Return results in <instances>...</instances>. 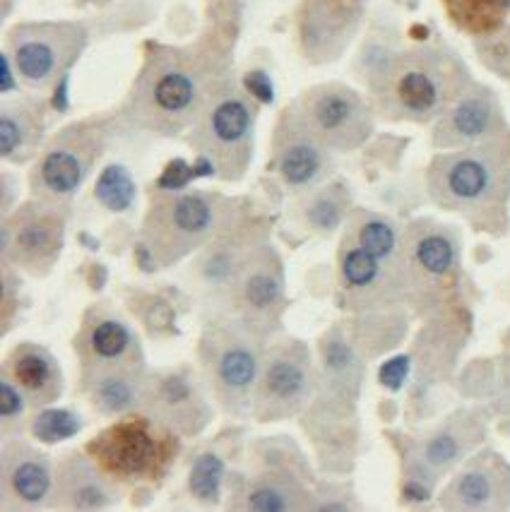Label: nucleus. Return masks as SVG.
<instances>
[{"instance_id":"aec40b11","label":"nucleus","mask_w":510,"mask_h":512,"mask_svg":"<svg viewBox=\"0 0 510 512\" xmlns=\"http://www.w3.org/2000/svg\"><path fill=\"white\" fill-rule=\"evenodd\" d=\"M508 130L510 125L498 94L482 82L472 80L434 121L431 145L438 152L465 150L494 140Z\"/></svg>"},{"instance_id":"c85d7f7f","label":"nucleus","mask_w":510,"mask_h":512,"mask_svg":"<svg viewBox=\"0 0 510 512\" xmlns=\"http://www.w3.org/2000/svg\"><path fill=\"white\" fill-rule=\"evenodd\" d=\"M147 368H114V371H97L80 375V388L94 412L109 419H118L133 412H140L145 400Z\"/></svg>"},{"instance_id":"39448f33","label":"nucleus","mask_w":510,"mask_h":512,"mask_svg":"<svg viewBox=\"0 0 510 512\" xmlns=\"http://www.w3.org/2000/svg\"><path fill=\"white\" fill-rule=\"evenodd\" d=\"M270 337L227 313H215L198 342V366L217 407L234 419H248Z\"/></svg>"},{"instance_id":"20e7f679","label":"nucleus","mask_w":510,"mask_h":512,"mask_svg":"<svg viewBox=\"0 0 510 512\" xmlns=\"http://www.w3.org/2000/svg\"><path fill=\"white\" fill-rule=\"evenodd\" d=\"M239 205V200L210 190H154L142 219L138 250L154 267L179 265L207 246L241 210Z\"/></svg>"},{"instance_id":"c756f323","label":"nucleus","mask_w":510,"mask_h":512,"mask_svg":"<svg viewBox=\"0 0 510 512\" xmlns=\"http://www.w3.org/2000/svg\"><path fill=\"white\" fill-rule=\"evenodd\" d=\"M44 106L34 99H8L0 109V157L27 164L41 154Z\"/></svg>"},{"instance_id":"2eb2a0df","label":"nucleus","mask_w":510,"mask_h":512,"mask_svg":"<svg viewBox=\"0 0 510 512\" xmlns=\"http://www.w3.org/2000/svg\"><path fill=\"white\" fill-rule=\"evenodd\" d=\"M287 311L284 296V265L280 253L265 238L251 250L243 263L227 301L215 313H227L258 330L275 337L282 330V315Z\"/></svg>"},{"instance_id":"9b49d317","label":"nucleus","mask_w":510,"mask_h":512,"mask_svg":"<svg viewBox=\"0 0 510 512\" xmlns=\"http://www.w3.org/2000/svg\"><path fill=\"white\" fill-rule=\"evenodd\" d=\"M318 363L306 342L296 337H272L265 349L251 416L258 424L296 419L318 395Z\"/></svg>"},{"instance_id":"4c0bfd02","label":"nucleus","mask_w":510,"mask_h":512,"mask_svg":"<svg viewBox=\"0 0 510 512\" xmlns=\"http://www.w3.org/2000/svg\"><path fill=\"white\" fill-rule=\"evenodd\" d=\"M311 510L318 512H347V510H361V503L357 500V493L349 484H340V481H320L313 488Z\"/></svg>"},{"instance_id":"e433bc0d","label":"nucleus","mask_w":510,"mask_h":512,"mask_svg":"<svg viewBox=\"0 0 510 512\" xmlns=\"http://www.w3.org/2000/svg\"><path fill=\"white\" fill-rule=\"evenodd\" d=\"M474 51L486 70L510 82V25L501 27L489 37L474 39Z\"/></svg>"},{"instance_id":"f8f14e48","label":"nucleus","mask_w":510,"mask_h":512,"mask_svg":"<svg viewBox=\"0 0 510 512\" xmlns=\"http://www.w3.org/2000/svg\"><path fill=\"white\" fill-rule=\"evenodd\" d=\"M282 436L260 440L255 448L265 457L258 472L243 476L231 491V510L306 512L311 510L313 479L306 457Z\"/></svg>"},{"instance_id":"6e6552de","label":"nucleus","mask_w":510,"mask_h":512,"mask_svg":"<svg viewBox=\"0 0 510 512\" xmlns=\"http://www.w3.org/2000/svg\"><path fill=\"white\" fill-rule=\"evenodd\" d=\"M402 267L409 308L419 315L443 313L460 289V231L431 217L409 222L402 231Z\"/></svg>"},{"instance_id":"ea45409f","label":"nucleus","mask_w":510,"mask_h":512,"mask_svg":"<svg viewBox=\"0 0 510 512\" xmlns=\"http://www.w3.org/2000/svg\"><path fill=\"white\" fill-rule=\"evenodd\" d=\"M494 407H496V412L510 414V354L503 356L496 366Z\"/></svg>"},{"instance_id":"ddd939ff","label":"nucleus","mask_w":510,"mask_h":512,"mask_svg":"<svg viewBox=\"0 0 510 512\" xmlns=\"http://www.w3.org/2000/svg\"><path fill=\"white\" fill-rule=\"evenodd\" d=\"M87 46L80 22H20L8 29V56L17 80L34 92H49L70 73Z\"/></svg>"},{"instance_id":"72a5a7b5","label":"nucleus","mask_w":510,"mask_h":512,"mask_svg":"<svg viewBox=\"0 0 510 512\" xmlns=\"http://www.w3.org/2000/svg\"><path fill=\"white\" fill-rule=\"evenodd\" d=\"M94 198L109 212L121 214L133 210L135 200H138V186H135L133 174L123 164L104 166L94 183Z\"/></svg>"},{"instance_id":"393cba45","label":"nucleus","mask_w":510,"mask_h":512,"mask_svg":"<svg viewBox=\"0 0 510 512\" xmlns=\"http://www.w3.org/2000/svg\"><path fill=\"white\" fill-rule=\"evenodd\" d=\"M366 0H304L296 15L299 51L308 63H332L357 37Z\"/></svg>"},{"instance_id":"412c9836","label":"nucleus","mask_w":510,"mask_h":512,"mask_svg":"<svg viewBox=\"0 0 510 512\" xmlns=\"http://www.w3.org/2000/svg\"><path fill=\"white\" fill-rule=\"evenodd\" d=\"M301 426L316 448L320 469L325 474L352 472L361 436L357 402L318 390L301 414Z\"/></svg>"},{"instance_id":"4468645a","label":"nucleus","mask_w":510,"mask_h":512,"mask_svg":"<svg viewBox=\"0 0 510 512\" xmlns=\"http://www.w3.org/2000/svg\"><path fill=\"white\" fill-rule=\"evenodd\" d=\"M294 111L330 152L364 147L376 130V109L345 82H320L292 101Z\"/></svg>"},{"instance_id":"6ab92c4d","label":"nucleus","mask_w":510,"mask_h":512,"mask_svg":"<svg viewBox=\"0 0 510 512\" xmlns=\"http://www.w3.org/2000/svg\"><path fill=\"white\" fill-rule=\"evenodd\" d=\"M328 147L306 128L299 113L289 104L275 123L270 140V162L282 186L294 195L323 186L332 174V157Z\"/></svg>"},{"instance_id":"bb28decb","label":"nucleus","mask_w":510,"mask_h":512,"mask_svg":"<svg viewBox=\"0 0 510 512\" xmlns=\"http://www.w3.org/2000/svg\"><path fill=\"white\" fill-rule=\"evenodd\" d=\"M366 354L345 325H332L318 339V380L323 392L359 402L366 375Z\"/></svg>"},{"instance_id":"423d86ee","label":"nucleus","mask_w":510,"mask_h":512,"mask_svg":"<svg viewBox=\"0 0 510 512\" xmlns=\"http://www.w3.org/2000/svg\"><path fill=\"white\" fill-rule=\"evenodd\" d=\"M181 436L145 412L118 416L82 450L114 484L159 486L181 452Z\"/></svg>"},{"instance_id":"a878e982","label":"nucleus","mask_w":510,"mask_h":512,"mask_svg":"<svg viewBox=\"0 0 510 512\" xmlns=\"http://www.w3.org/2000/svg\"><path fill=\"white\" fill-rule=\"evenodd\" d=\"M121 500V486L106 476L85 450H70L56 464L53 510H109Z\"/></svg>"},{"instance_id":"2f4dec72","label":"nucleus","mask_w":510,"mask_h":512,"mask_svg":"<svg viewBox=\"0 0 510 512\" xmlns=\"http://www.w3.org/2000/svg\"><path fill=\"white\" fill-rule=\"evenodd\" d=\"M453 25L474 39L489 37L508 25L510 0H443Z\"/></svg>"},{"instance_id":"f3484780","label":"nucleus","mask_w":510,"mask_h":512,"mask_svg":"<svg viewBox=\"0 0 510 512\" xmlns=\"http://www.w3.org/2000/svg\"><path fill=\"white\" fill-rule=\"evenodd\" d=\"M265 238H268L265 224L248 219L246 212L239 210L207 246L195 253L191 275L212 311L222 308L246 258Z\"/></svg>"},{"instance_id":"f704fd0d","label":"nucleus","mask_w":510,"mask_h":512,"mask_svg":"<svg viewBox=\"0 0 510 512\" xmlns=\"http://www.w3.org/2000/svg\"><path fill=\"white\" fill-rule=\"evenodd\" d=\"M82 428H85V421H82V416L75 414L73 409L46 407L41 409L39 414L32 416L29 433H32L39 443L53 445L75 438Z\"/></svg>"},{"instance_id":"7c9ffc66","label":"nucleus","mask_w":510,"mask_h":512,"mask_svg":"<svg viewBox=\"0 0 510 512\" xmlns=\"http://www.w3.org/2000/svg\"><path fill=\"white\" fill-rule=\"evenodd\" d=\"M299 217L311 234L330 236L345 229L352 214V195L345 183H323V186L299 195Z\"/></svg>"},{"instance_id":"a19ab883","label":"nucleus","mask_w":510,"mask_h":512,"mask_svg":"<svg viewBox=\"0 0 510 512\" xmlns=\"http://www.w3.org/2000/svg\"><path fill=\"white\" fill-rule=\"evenodd\" d=\"M246 89L253 94L255 99H260V101H272V99H275V89H272L270 77L265 75V73H260V70H255V73H248Z\"/></svg>"},{"instance_id":"c9c22d12","label":"nucleus","mask_w":510,"mask_h":512,"mask_svg":"<svg viewBox=\"0 0 510 512\" xmlns=\"http://www.w3.org/2000/svg\"><path fill=\"white\" fill-rule=\"evenodd\" d=\"M27 407H32L25 392L10 375H0V421H3V436H17L25 428Z\"/></svg>"},{"instance_id":"f03ea898","label":"nucleus","mask_w":510,"mask_h":512,"mask_svg":"<svg viewBox=\"0 0 510 512\" xmlns=\"http://www.w3.org/2000/svg\"><path fill=\"white\" fill-rule=\"evenodd\" d=\"M426 193L438 210L474 231L506 236L510 229V130L482 145L438 152L426 169Z\"/></svg>"},{"instance_id":"b1692460","label":"nucleus","mask_w":510,"mask_h":512,"mask_svg":"<svg viewBox=\"0 0 510 512\" xmlns=\"http://www.w3.org/2000/svg\"><path fill=\"white\" fill-rule=\"evenodd\" d=\"M56 467L49 452L27 440L5 438L0 452V508L5 512L53 508Z\"/></svg>"},{"instance_id":"dca6fc26","label":"nucleus","mask_w":510,"mask_h":512,"mask_svg":"<svg viewBox=\"0 0 510 512\" xmlns=\"http://www.w3.org/2000/svg\"><path fill=\"white\" fill-rule=\"evenodd\" d=\"M3 263L29 277H46L56 267L65 243V210L29 200L3 222Z\"/></svg>"},{"instance_id":"a211bd4d","label":"nucleus","mask_w":510,"mask_h":512,"mask_svg":"<svg viewBox=\"0 0 510 512\" xmlns=\"http://www.w3.org/2000/svg\"><path fill=\"white\" fill-rule=\"evenodd\" d=\"M205 388L203 375L191 366L150 371L140 412L162 421L181 438H198L215 419V407L207 400Z\"/></svg>"},{"instance_id":"58836bf2","label":"nucleus","mask_w":510,"mask_h":512,"mask_svg":"<svg viewBox=\"0 0 510 512\" xmlns=\"http://www.w3.org/2000/svg\"><path fill=\"white\" fill-rule=\"evenodd\" d=\"M409 368H412V359L409 356H395V359L383 363L381 371H378V380H381L383 388L400 390L405 385Z\"/></svg>"},{"instance_id":"4be33fe9","label":"nucleus","mask_w":510,"mask_h":512,"mask_svg":"<svg viewBox=\"0 0 510 512\" xmlns=\"http://www.w3.org/2000/svg\"><path fill=\"white\" fill-rule=\"evenodd\" d=\"M73 344L80 375L114 368H147L138 332L109 306H94L85 313Z\"/></svg>"},{"instance_id":"1a4fd4ad","label":"nucleus","mask_w":510,"mask_h":512,"mask_svg":"<svg viewBox=\"0 0 510 512\" xmlns=\"http://www.w3.org/2000/svg\"><path fill=\"white\" fill-rule=\"evenodd\" d=\"M489 436V421L479 407L453 412L441 424L417 438L402 440V496L407 500H429L443 476L453 474Z\"/></svg>"},{"instance_id":"f257e3e1","label":"nucleus","mask_w":510,"mask_h":512,"mask_svg":"<svg viewBox=\"0 0 510 512\" xmlns=\"http://www.w3.org/2000/svg\"><path fill=\"white\" fill-rule=\"evenodd\" d=\"M236 15L215 20L191 44H150L121 116L152 135L174 138L191 130L212 97L231 80Z\"/></svg>"},{"instance_id":"cd10ccee","label":"nucleus","mask_w":510,"mask_h":512,"mask_svg":"<svg viewBox=\"0 0 510 512\" xmlns=\"http://www.w3.org/2000/svg\"><path fill=\"white\" fill-rule=\"evenodd\" d=\"M3 373L25 392L32 407H51L63 395V371L56 356L37 342H20L8 351Z\"/></svg>"},{"instance_id":"0eeeda50","label":"nucleus","mask_w":510,"mask_h":512,"mask_svg":"<svg viewBox=\"0 0 510 512\" xmlns=\"http://www.w3.org/2000/svg\"><path fill=\"white\" fill-rule=\"evenodd\" d=\"M253 99V94L231 77L188 130V145L198 157L200 176L241 181L248 174L258 123Z\"/></svg>"},{"instance_id":"9d476101","label":"nucleus","mask_w":510,"mask_h":512,"mask_svg":"<svg viewBox=\"0 0 510 512\" xmlns=\"http://www.w3.org/2000/svg\"><path fill=\"white\" fill-rule=\"evenodd\" d=\"M106 140H109L106 118H85L63 128L41 150L29 171L32 198L68 210L75 193L85 186L87 176L104 154Z\"/></svg>"},{"instance_id":"7ed1b4c3","label":"nucleus","mask_w":510,"mask_h":512,"mask_svg":"<svg viewBox=\"0 0 510 512\" xmlns=\"http://www.w3.org/2000/svg\"><path fill=\"white\" fill-rule=\"evenodd\" d=\"M376 116L395 123H434L450 101L472 82L470 70L455 51L421 44L393 51L376 73L366 77Z\"/></svg>"},{"instance_id":"473e14b6","label":"nucleus","mask_w":510,"mask_h":512,"mask_svg":"<svg viewBox=\"0 0 510 512\" xmlns=\"http://www.w3.org/2000/svg\"><path fill=\"white\" fill-rule=\"evenodd\" d=\"M227 481V464L217 450H203L191 464L188 491L205 505H217L222 498V486Z\"/></svg>"},{"instance_id":"5701e85b","label":"nucleus","mask_w":510,"mask_h":512,"mask_svg":"<svg viewBox=\"0 0 510 512\" xmlns=\"http://www.w3.org/2000/svg\"><path fill=\"white\" fill-rule=\"evenodd\" d=\"M438 508L450 512L510 510V462L491 448L472 452L438 493Z\"/></svg>"}]
</instances>
